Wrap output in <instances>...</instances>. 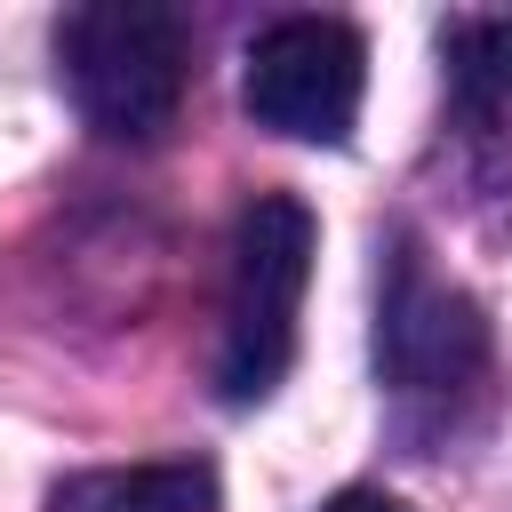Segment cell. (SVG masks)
<instances>
[{"mask_svg":"<svg viewBox=\"0 0 512 512\" xmlns=\"http://www.w3.org/2000/svg\"><path fill=\"white\" fill-rule=\"evenodd\" d=\"M56 72L80 104V120L112 144H152L192 72V40L176 8L152 0H88L56 24Z\"/></svg>","mask_w":512,"mask_h":512,"instance_id":"obj_1","label":"cell"},{"mask_svg":"<svg viewBox=\"0 0 512 512\" xmlns=\"http://www.w3.org/2000/svg\"><path fill=\"white\" fill-rule=\"evenodd\" d=\"M320 224L296 192H256L232 232V288H224V336H216V384L224 400H264L296 360V312L312 288Z\"/></svg>","mask_w":512,"mask_h":512,"instance_id":"obj_2","label":"cell"},{"mask_svg":"<svg viewBox=\"0 0 512 512\" xmlns=\"http://www.w3.org/2000/svg\"><path fill=\"white\" fill-rule=\"evenodd\" d=\"M248 120L288 144H344L368 96V40L344 16H280L248 40Z\"/></svg>","mask_w":512,"mask_h":512,"instance_id":"obj_3","label":"cell"},{"mask_svg":"<svg viewBox=\"0 0 512 512\" xmlns=\"http://www.w3.org/2000/svg\"><path fill=\"white\" fill-rule=\"evenodd\" d=\"M376 368L392 392H464L488 376V320L480 304L424 272L416 248L392 256V280H384V312H376Z\"/></svg>","mask_w":512,"mask_h":512,"instance_id":"obj_4","label":"cell"},{"mask_svg":"<svg viewBox=\"0 0 512 512\" xmlns=\"http://www.w3.org/2000/svg\"><path fill=\"white\" fill-rule=\"evenodd\" d=\"M216 464L200 456H152V464H96L48 488V512H216Z\"/></svg>","mask_w":512,"mask_h":512,"instance_id":"obj_5","label":"cell"},{"mask_svg":"<svg viewBox=\"0 0 512 512\" xmlns=\"http://www.w3.org/2000/svg\"><path fill=\"white\" fill-rule=\"evenodd\" d=\"M320 512H408L400 496H384V488H344V496H328Z\"/></svg>","mask_w":512,"mask_h":512,"instance_id":"obj_6","label":"cell"}]
</instances>
